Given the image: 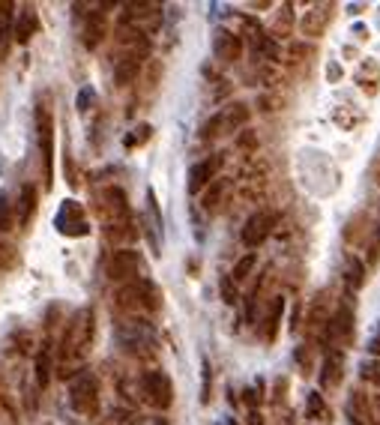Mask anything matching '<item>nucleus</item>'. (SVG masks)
Listing matches in <instances>:
<instances>
[{
	"label": "nucleus",
	"instance_id": "f257e3e1",
	"mask_svg": "<svg viewBox=\"0 0 380 425\" xmlns=\"http://www.w3.org/2000/svg\"><path fill=\"white\" fill-rule=\"evenodd\" d=\"M93 339V312H81L75 314V321L66 327L63 332V341H60V359H75V357H84V350Z\"/></svg>",
	"mask_w": 380,
	"mask_h": 425
},
{
	"label": "nucleus",
	"instance_id": "f03ea898",
	"mask_svg": "<svg viewBox=\"0 0 380 425\" xmlns=\"http://www.w3.org/2000/svg\"><path fill=\"white\" fill-rule=\"evenodd\" d=\"M114 336H117V341H120V348L126 350V354H144V350H150L153 345H156V332H153V327L147 321L117 323Z\"/></svg>",
	"mask_w": 380,
	"mask_h": 425
},
{
	"label": "nucleus",
	"instance_id": "7ed1b4c3",
	"mask_svg": "<svg viewBox=\"0 0 380 425\" xmlns=\"http://www.w3.org/2000/svg\"><path fill=\"white\" fill-rule=\"evenodd\" d=\"M36 138H39V153H42V177H45V192L54 186V120L48 108L36 111Z\"/></svg>",
	"mask_w": 380,
	"mask_h": 425
},
{
	"label": "nucleus",
	"instance_id": "20e7f679",
	"mask_svg": "<svg viewBox=\"0 0 380 425\" xmlns=\"http://www.w3.org/2000/svg\"><path fill=\"white\" fill-rule=\"evenodd\" d=\"M69 404L78 413H96L99 408V384L90 372H78L69 384Z\"/></svg>",
	"mask_w": 380,
	"mask_h": 425
},
{
	"label": "nucleus",
	"instance_id": "39448f33",
	"mask_svg": "<svg viewBox=\"0 0 380 425\" xmlns=\"http://www.w3.org/2000/svg\"><path fill=\"white\" fill-rule=\"evenodd\" d=\"M54 228H57L63 237H87L90 234V225L84 219V207L78 201H63L57 216H54Z\"/></svg>",
	"mask_w": 380,
	"mask_h": 425
},
{
	"label": "nucleus",
	"instance_id": "423d86ee",
	"mask_svg": "<svg viewBox=\"0 0 380 425\" xmlns=\"http://www.w3.org/2000/svg\"><path fill=\"white\" fill-rule=\"evenodd\" d=\"M141 390L144 399L159 410H168L171 402H174V386H171V377L165 372H147L141 377Z\"/></svg>",
	"mask_w": 380,
	"mask_h": 425
},
{
	"label": "nucleus",
	"instance_id": "0eeeda50",
	"mask_svg": "<svg viewBox=\"0 0 380 425\" xmlns=\"http://www.w3.org/2000/svg\"><path fill=\"white\" fill-rule=\"evenodd\" d=\"M117 303L123 305V309H144V312H153L156 309V287L150 282H129L126 287L117 291Z\"/></svg>",
	"mask_w": 380,
	"mask_h": 425
},
{
	"label": "nucleus",
	"instance_id": "6e6552de",
	"mask_svg": "<svg viewBox=\"0 0 380 425\" xmlns=\"http://www.w3.org/2000/svg\"><path fill=\"white\" fill-rule=\"evenodd\" d=\"M138 273H141V255L132 249L114 252V258L108 261V276L114 282H138Z\"/></svg>",
	"mask_w": 380,
	"mask_h": 425
},
{
	"label": "nucleus",
	"instance_id": "1a4fd4ad",
	"mask_svg": "<svg viewBox=\"0 0 380 425\" xmlns=\"http://www.w3.org/2000/svg\"><path fill=\"white\" fill-rule=\"evenodd\" d=\"M273 225H276V216H273V213H255V216H249V219H246V228H243V234H240V237H243V246L258 249L260 243L269 237Z\"/></svg>",
	"mask_w": 380,
	"mask_h": 425
},
{
	"label": "nucleus",
	"instance_id": "9d476101",
	"mask_svg": "<svg viewBox=\"0 0 380 425\" xmlns=\"http://www.w3.org/2000/svg\"><path fill=\"white\" fill-rule=\"evenodd\" d=\"M144 54H147V48H132V51H126L120 60H117V66H114V81L120 87L126 84H132L135 75H138V69H141V60H144Z\"/></svg>",
	"mask_w": 380,
	"mask_h": 425
},
{
	"label": "nucleus",
	"instance_id": "9b49d317",
	"mask_svg": "<svg viewBox=\"0 0 380 425\" xmlns=\"http://www.w3.org/2000/svg\"><path fill=\"white\" fill-rule=\"evenodd\" d=\"M147 240H150V249L153 255H162V213H159V204H156V192L147 189Z\"/></svg>",
	"mask_w": 380,
	"mask_h": 425
},
{
	"label": "nucleus",
	"instance_id": "f8f14e48",
	"mask_svg": "<svg viewBox=\"0 0 380 425\" xmlns=\"http://www.w3.org/2000/svg\"><path fill=\"white\" fill-rule=\"evenodd\" d=\"M219 168H222V156H213V159H204V162H198V165H192L189 168V192L198 195L216 177Z\"/></svg>",
	"mask_w": 380,
	"mask_h": 425
},
{
	"label": "nucleus",
	"instance_id": "ddd939ff",
	"mask_svg": "<svg viewBox=\"0 0 380 425\" xmlns=\"http://www.w3.org/2000/svg\"><path fill=\"white\" fill-rule=\"evenodd\" d=\"M39 30V18H36V12L30 6H21L15 12V24H12V39L15 42H30V36Z\"/></svg>",
	"mask_w": 380,
	"mask_h": 425
},
{
	"label": "nucleus",
	"instance_id": "4468645a",
	"mask_svg": "<svg viewBox=\"0 0 380 425\" xmlns=\"http://www.w3.org/2000/svg\"><path fill=\"white\" fill-rule=\"evenodd\" d=\"M240 51H243L240 36H234L231 30H219V33H216V39H213V54H216L219 60L234 63V60L240 57Z\"/></svg>",
	"mask_w": 380,
	"mask_h": 425
},
{
	"label": "nucleus",
	"instance_id": "2eb2a0df",
	"mask_svg": "<svg viewBox=\"0 0 380 425\" xmlns=\"http://www.w3.org/2000/svg\"><path fill=\"white\" fill-rule=\"evenodd\" d=\"M12 24H15V3L3 0V3H0V51L9 48V39H12Z\"/></svg>",
	"mask_w": 380,
	"mask_h": 425
},
{
	"label": "nucleus",
	"instance_id": "dca6fc26",
	"mask_svg": "<svg viewBox=\"0 0 380 425\" xmlns=\"http://www.w3.org/2000/svg\"><path fill=\"white\" fill-rule=\"evenodd\" d=\"M36 213V189L33 186H24L21 189V201H18V225L27 228Z\"/></svg>",
	"mask_w": 380,
	"mask_h": 425
},
{
	"label": "nucleus",
	"instance_id": "f3484780",
	"mask_svg": "<svg viewBox=\"0 0 380 425\" xmlns=\"http://www.w3.org/2000/svg\"><path fill=\"white\" fill-rule=\"evenodd\" d=\"M102 36H105V18L99 12H90L87 24H84V45L87 48H96L102 42Z\"/></svg>",
	"mask_w": 380,
	"mask_h": 425
},
{
	"label": "nucleus",
	"instance_id": "a211bd4d",
	"mask_svg": "<svg viewBox=\"0 0 380 425\" xmlns=\"http://www.w3.org/2000/svg\"><path fill=\"white\" fill-rule=\"evenodd\" d=\"M222 114V129H240L243 123L249 120V111H246V105H228Z\"/></svg>",
	"mask_w": 380,
	"mask_h": 425
},
{
	"label": "nucleus",
	"instance_id": "6ab92c4d",
	"mask_svg": "<svg viewBox=\"0 0 380 425\" xmlns=\"http://www.w3.org/2000/svg\"><path fill=\"white\" fill-rule=\"evenodd\" d=\"M48 381H51V350H48V345H45L42 354L36 357V386H39V390H45V386H48Z\"/></svg>",
	"mask_w": 380,
	"mask_h": 425
},
{
	"label": "nucleus",
	"instance_id": "aec40b11",
	"mask_svg": "<svg viewBox=\"0 0 380 425\" xmlns=\"http://www.w3.org/2000/svg\"><path fill=\"white\" fill-rule=\"evenodd\" d=\"M282 312H285V296H276L273 309H269V314H267V332H264L269 341H273L276 332H278V318H282Z\"/></svg>",
	"mask_w": 380,
	"mask_h": 425
},
{
	"label": "nucleus",
	"instance_id": "412c9836",
	"mask_svg": "<svg viewBox=\"0 0 380 425\" xmlns=\"http://www.w3.org/2000/svg\"><path fill=\"white\" fill-rule=\"evenodd\" d=\"M255 264H258L255 252H249L246 258H240V261H237V267H234V273H231L234 285H237V282H246V278H249V273H251V270H255Z\"/></svg>",
	"mask_w": 380,
	"mask_h": 425
},
{
	"label": "nucleus",
	"instance_id": "4be33fe9",
	"mask_svg": "<svg viewBox=\"0 0 380 425\" xmlns=\"http://www.w3.org/2000/svg\"><path fill=\"white\" fill-rule=\"evenodd\" d=\"M105 425H141V417L138 413H132V410H123V408H117L108 413V419Z\"/></svg>",
	"mask_w": 380,
	"mask_h": 425
},
{
	"label": "nucleus",
	"instance_id": "5701e85b",
	"mask_svg": "<svg viewBox=\"0 0 380 425\" xmlns=\"http://www.w3.org/2000/svg\"><path fill=\"white\" fill-rule=\"evenodd\" d=\"M350 309H341L336 318H332V327H330V332L332 336H350Z\"/></svg>",
	"mask_w": 380,
	"mask_h": 425
},
{
	"label": "nucleus",
	"instance_id": "b1692460",
	"mask_svg": "<svg viewBox=\"0 0 380 425\" xmlns=\"http://www.w3.org/2000/svg\"><path fill=\"white\" fill-rule=\"evenodd\" d=\"M9 228H12V204L6 192H0V234H6Z\"/></svg>",
	"mask_w": 380,
	"mask_h": 425
},
{
	"label": "nucleus",
	"instance_id": "393cba45",
	"mask_svg": "<svg viewBox=\"0 0 380 425\" xmlns=\"http://www.w3.org/2000/svg\"><path fill=\"white\" fill-rule=\"evenodd\" d=\"M339 363H341L339 354H330V357H327V363H323V375H321V384H323V386H330L332 381H336V375H339L336 368H339Z\"/></svg>",
	"mask_w": 380,
	"mask_h": 425
},
{
	"label": "nucleus",
	"instance_id": "a878e982",
	"mask_svg": "<svg viewBox=\"0 0 380 425\" xmlns=\"http://www.w3.org/2000/svg\"><path fill=\"white\" fill-rule=\"evenodd\" d=\"M219 291H222V300L234 305L237 303V285H234V278L231 276H222V282H219Z\"/></svg>",
	"mask_w": 380,
	"mask_h": 425
},
{
	"label": "nucleus",
	"instance_id": "bb28decb",
	"mask_svg": "<svg viewBox=\"0 0 380 425\" xmlns=\"http://www.w3.org/2000/svg\"><path fill=\"white\" fill-rule=\"evenodd\" d=\"M201 377H204V384H201V404H207V402H210V381H213L210 359H201Z\"/></svg>",
	"mask_w": 380,
	"mask_h": 425
},
{
	"label": "nucleus",
	"instance_id": "cd10ccee",
	"mask_svg": "<svg viewBox=\"0 0 380 425\" xmlns=\"http://www.w3.org/2000/svg\"><path fill=\"white\" fill-rule=\"evenodd\" d=\"M222 132V114H213L210 120L204 123V129H201V138L204 141H210V138H216V135Z\"/></svg>",
	"mask_w": 380,
	"mask_h": 425
},
{
	"label": "nucleus",
	"instance_id": "c85d7f7f",
	"mask_svg": "<svg viewBox=\"0 0 380 425\" xmlns=\"http://www.w3.org/2000/svg\"><path fill=\"white\" fill-rule=\"evenodd\" d=\"M93 99H96V90L93 87H81V93L75 99V108H78V111H87V108L93 105Z\"/></svg>",
	"mask_w": 380,
	"mask_h": 425
},
{
	"label": "nucleus",
	"instance_id": "c756f323",
	"mask_svg": "<svg viewBox=\"0 0 380 425\" xmlns=\"http://www.w3.org/2000/svg\"><path fill=\"white\" fill-rule=\"evenodd\" d=\"M138 135H129V138H126V147H135V144H141V141H147L150 138V126H138V129H135Z\"/></svg>",
	"mask_w": 380,
	"mask_h": 425
},
{
	"label": "nucleus",
	"instance_id": "7c9ffc66",
	"mask_svg": "<svg viewBox=\"0 0 380 425\" xmlns=\"http://www.w3.org/2000/svg\"><path fill=\"white\" fill-rule=\"evenodd\" d=\"M363 285V264L359 261H350V287Z\"/></svg>",
	"mask_w": 380,
	"mask_h": 425
},
{
	"label": "nucleus",
	"instance_id": "2f4dec72",
	"mask_svg": "<svg viewBox=\"0 0 380 425\" xmlns=\"http://www.w3.org/2000/svg\"><path fill=\"white\" fill-rule=\"evenodd\" d=\"M219 195H222V183H216V186L210 189V192L204 195V207H207V210H213L216 201H219Z\"/></svg>",
	"mask_w": 380,
	"mask_h": 425
},
{
	"label": "nucleus",
	"instance_id": "473e14b6",
	"mask_svg": "<svg viewBox=\"0 0 380 425\" xmlns=\"http://www.w3.org/2000/svg\"><path fill=\"white\" fill-rule=\"evenodd\" d=\"M363 377H368V381H377V384H380V366H377V363H363Z\"/></svg>",
	"mask_w": 380,
	"mask_h": 425
},
{
	"label": "nucleus",
	"instance_id": "72a5a7b5",
	"mask_svg": "<svg viewBox=\"0 0 380 425\" xmlns=\"http://www.w3.org/2000/svg\"><path fill=\"white\" fill-rule=\"evenodd\" d=\"M309 413H312V417H314V413H323V402H321L318 393L309 395Z\"/></svg>",
	"mask_w": 380,
	"mask_h": 425
},
{
	"label": "nucleus",
	"instance_id": "f704fd0d",
	"mask_svg": "<svg viewBox=\"0 0 380 425\" xmlns=\"http://www.w3.org/2000/svg\"><path fill=\"white\" fill-rule=\"evenodd\" d=\"M249 425H264V422H260V413H258V410L249 413Z\"/></svg>",
	"mask_w": 380,
	"mask_h": 425
},
{
	"label": "nucleus",
	"instance_id": "c9c22d12",
	"mask_svg": "<svg viewBox=\"0 0 380 425\" xmlns=\"http://www.w3.org/2000/svg\"><path fill=\"white\" fill-rule=\"evenodd\" d=\"M368 350H372L374 357H380V339H372V345H368Z\"/></svg>",
	"mask_w": 380,
	"mask_h": 425
},
{
	"label": "nucleus",
	"instance_id": "e433bc0d",
	"mask_svg": "<svg viewBox=\"0 0 380 425\" xmlns=\"http://www.w3.org/2000/svg\"><path fill=\"white\" fill-rule=\"evenodd\" d=\"M222 425H237V422H234V419H225V422H222Z\"/></svg>",
	"mask_w": 380,
	"mask_h": 425
},
{
	"label": "nucleus",
	"instance_id": "4c0bfd02",
	"mask_svg": "<svg viewBox=\"0 0 380 425\" xmlns=\"http://www.w3.org/2000/svg\"><path fill=\"white\" fill-rule=\"evenodd\" d=\"M377 408H380V399H377Z\"/></svg>",
	"mask_w": 380,
	"mask_h": 425
}]
</instances>
